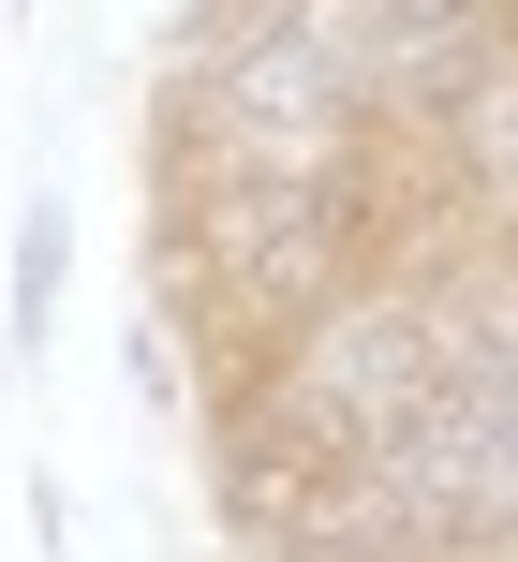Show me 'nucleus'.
I'll return each mask as SVG.
<instances>
[{
    "label": "nucleus",
    "mask_w": 518,
    "mask_h": 562,
    "mask_svg": "<svg viewBox=\"0 0 518 562\" xmlns=\"http://www.w3.org/2000/svg\"><path fill=\"white\" fill-rule=\"evenodd\" d=\"M45 296H59V223H30V252H15V311L45 326Z\"/></svg>",
    "instance_id": "nucleus-1"
}]
</instances>
